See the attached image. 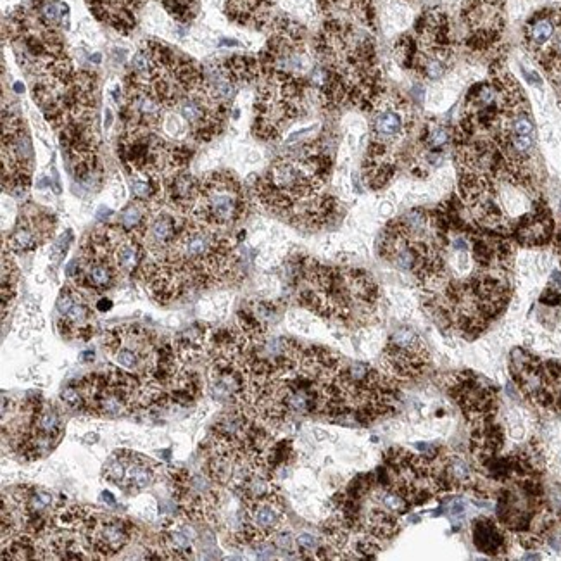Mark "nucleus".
I'll list each match as a JSON object with an SVG mask.
<instances>
[{"label":"nucleus","instance_id":"f257e3e1","mask_svg":"<svg viewBox=\"0 0 561 561\" xmlns=\"http://www.w3.org/2000/svg\"><path fill=\"white\" fill-rule=\"evenodd\" d=\"M332 154L323 138L302 142L276 157L254 181V197L270 215L301 230L329 227L341 215V204L327 192Z\"/></svg>","mask_w":561,"mask_h":561},{"label":"nucleus","instance_id":"f03ea898","mask_svg":"<svg viewBox=\"0 0 561 561\" xmlns=\"http://www.w3.org/2000/svg\"><path fill=\"white\" fill-rule=\"evenodd\" d=\"M237 271L239 256L230 233L192 218L161 254L145 259L137 278L154 301L171 304L192 290L232 282Z\"/></svg>","mask_w":561,"mask_h":561},{"label":"nucleus","instance_id":"7ed1b4c3","mask_svg":"<svg viewBox=\"0 0 561 561\" xmlns=\"http://www.w3.org/2000/svg\"><path fill=\"white\" fill-rule=\"evenodd\" d=\"M295 295L301 306L342 325L370 322L380 301L377 282L365 270L327 266L313 259L299 263Z\"/></svg>","mask_w":561,"mask_h":561},{"label":"nucleus","instance_id":"20e7f679","mask_svg":"<svg viewBox=\"0 0 561 561\" xmlns=\"http://www.w3.org/2000/svg\"><path fill=\"white\" fill-rule=\"evenodd\" d=\"M416 114L406 97L383 92L370 110V142L363 161V180L373 191L387 187L401 163L414 161Z\"/></svg>","mask_w":561,"mask_h":561},{"label":"nucleus","instance_id":"39448f33","mask_svg":"<svg viewBox=\"0 0 561 561\" xmlns=\"http://www.w3.org/2000/svg\"><path fill=\"white\" fill-rule=\"evenodd\" d=\"M311 101L319 102L311 76L261 69L252 133L263 142L280 140L292 123L306 116Z\"/></svg>","mask_w":561,"mask_h":561},{"label":"nucleus","instance_id":"423d86ee","mask_svg":"<svg viewBox=\"0 0 561 561\" xmlns=\"http://www.w3.org/2000/svg\"><path fill=\"white\" fill-rule=\"evenodd\" d=\"M104 351L118 368L159 383L166 389L175 378L176 351L142 325H118L104 334Z\"/></svg>","mask_w":561,"mask_h":561},{"label":"nucleus","instance_id":"0eeeda50","mask_svg":"<svg viewBox=\"0 0 561 561\" xmlns=\"http://www.w3.org/2000/svg\"><path fill=\"white\" fill-rule=\"evenodd\" d=\"M247 211V192L233 173L211 171L199 178V192L191 215L193 220L230 233L246 220Z\"/></svg>","mask_w":561,"mask_h":561},{"label":"nucleus","instance_id":"6e6552de","mask_svg":"<svg viewBox=\"0 0 561 561\" xmlns=\"http://www.w3.org/2000/svg\"><path fill=\"white\" fill-rule=\"evenodd\" d=\"M33 154L25 121L13 109L2 108V188L23 196L31 185Z\"/></svg>","mask_w":561,"mask_h":561},{"label":"nucleus","instance_id":"1a4fd4ad","mask_svg":"<svg viewBox=\"0 0 561 561\" xmlns=\"http://www.w3.org/2000/svg\"><path fill=\"white\" fill-rule=\"evenodd\" d=\"M73 531L81 537L96 558H108L125 549L133 539L135 527L121 516L78 506Z\"/></svg>","mask_w":561,"mask_h":561},{"label":"nucleus","instance_id":"9d476101","mask_svg":"<svg viewBox=\"0 0 561 561\" xmlns=\"http://www.w3.org/2000/svg\"><path fill=\"white\" fill-rule=\"evenodd\" d=\"M285 523V504L275 491L261 499L242 503V521L233 534V543L239 546H258L273 539Z\"/></svg>","mask_w":561,"mask_h":561},{"label":"nucleus","instance_id":"9b49d317","mask_svg":"<svg viewBox=\"0 0 561 561\" xmlns=\"http://www.w3.org/2000/svg\"><path fill=\"white\" fill-rule=\"evenodd\" d=\"M161 465L140 453L121 449L104 466V479L125 492L137 494L151 487L161 477Z\"/></svg>","mask_w":561,"mask_h":561},{"label":"nucleus","instance_id":"f8f14e48","mask_svg":"<svg viewBox=\"0 0 561 561\" xmlns=\"http://www.w3.org/2000/svg\"><path fill=\"white\" fill-rule=\"evenodd\" d=\"M383 370L394 380H409L424 373L429 353L420 337L409 329L394 332L389 344L383 349Z\"/></svg>","mask_w":561,"mask_h":561},{"label":"nucleus","instance_id":"ddd939ff","mask_svg":"<svg viewBox=\"0 0 561 561\" xmlns=\"http://www.w3.org/2000/svg\"><path fill=\"white\" fill-rule=\"evenodd\" d=\"M57 220L49 209L37 204H25L19 211L14 228L4 237V246L13 252H30L52 239Z\"/></svg>","mask_w":561,"mask_h":561},{"label":"nucleus","instance_id":"4468645a","mask_svg":"<svg viewBox=\"0 0 561 561\" xmlns=\"http://www.w3.org/2000/svg\"><path fill=\"white\" fill-rule=\"evenodd\" d=\"M57 329L66 341H86L94 335L96 318L85 290L66 285L57 298Z\"/></svg>","mask_w":561,"mask_h":561},{"label":"nucleus","instance_id":"2eb2a0df","mask_svg":"<svg viewBox=\"0 0 561 561\" xmlns=\"http://www.w3.org/2000/svg\"><path fill=\"white\" fill-rule=\"evenodd\" d=\"M463 19L468 30L472 49L485 50L492 47L503 30V4L501 0H466Z\"/></svg>","mask_w":561,"mask_h":561},{"label":"nucleus","instance_id":"dca6fc26","mask_svg":"<svg viewBox=\"0 0 561 561\" xmlns=\"http://www.w3.org/2000/svg\"><path fill=\"white\" fill-rule=\"evenodd\" d=\"M69 276L74 285L94 294L110 290L120 283V280H123L120 271L109 261L86 249H80V254L69 268Z\"/></svg>","mask_w":561,"mask_h":561},{"label":"nucleus","instance_id":"f3484780","mask_svg":"<svg viewBox=\"0 0 561 561\" xmlns=\"http://www.w3.org/2000/svg\"><path fill=\"white\" fill-rule=\"evenodd\" d=\"M183 216L185 215H181V212L171 208H169V211L161 208L154 209L147 228L144 232V237H142V242L147 249L149 256L161 254L175 240V237L178 235L181 227L187 221L183 220Z\"/></svg>","mask_w":561,"mask_h":561},{"label":"nucleus","instance_id":"a211bd4d","mask_svg":"<svg viewBox=\"0 0 561 561\" xmlns=\"http://www.w3.org/2000/svg\"><path fill=\"white\" fill-rule=\"evenodd\" d=\"M144 2L145 0H86L97 19L125 35L135 28L137 13Z\"/></svg>","mask_w":561,"mask_h":561},{"label":"nucleus","instance_id":"6ab92c4d","mask_svg":"<svg viewBox=\"0 0 561 561\" xmlns=\"http://www.w3.org/2000/svg\"><path fill=\"white\" fill-rule=\"evenodd\" d=\"M276 0H227V11L240 25L263 28L270 21V11Z\"/></svg>","mask_w":561,"mask_h":561},{"label":"nucleus","instance_id":"aec40b11","mask_svg":"<svg viewBox=\"0 0 561 561\" xmlns=\"http://www.w3.org/2000/svg\"><path fill=\"white\" fill-rule=\"evenodd\" d=\"M558 30V13H543L528 21L525 28V43L532 54L539 55L549 45V42L555 37Z\"/></svg>","mask_w":561,"mask_h":561},{"label":"nucleus","instance_id":"412c9836","mask_svg":"<svg viewBox=\"0 0 561 561\" xmlns=\"http://www.w3.org/2000/svg\"><path fill=\"white\" fill-rule=\"evenodd\" d=\"M473 543L480 552L497 556L506 551V536L491 518H479L473 523Z\"/></svg>","mask_w":561,"mask_h":561},{"label":"nucleus","instance_id":"4be33fe9","mask_svg":"<svg viewBox=\"0 0 561 561\" xmlns=\"http://www.w3.org/2000/svg\"><path fill=\"white\" fill-rule=\"evenodd\" d=\"M19 288V270L16 266L13 251L4 246L2 251V316H7V307L14 302Z\"/></svg>","mask_w":561,"mask_h":561},{"label":"nucleus","instance_id":"5701e85b","mask_svg":"<svg viewBox=\"0 0 561 561\" xmlns=\"http://www.w3.org/2000/svg\"><path fill=\"white\" fill-rule=\"evenodd\" d=\"M152 211L154 209L151 208V203L133 199V203L126 205L123 211H121L120 221H118V223H120L121 227H125L126 230L135 233L138 239H142L145 228H147L149 220H151Z\"/></svg>","mask_w":561,"mask_h":561},{"label":"nucleus","instance_id":"b1692460","mask_svg":"<svg viewBox=\"0 0 561 561\" xmlns=\"http://www.w3.org/2000/svg\"><path fill=\"white\" fill-rule=\"evenodd\" d=\"M444 472L451 487H468L470 484H473V472L463 456L458 454L446 456Z\"/></svg>","mask_w":561,"mask_h":561},{"label":"nucleus","instance_id":"393cba45","mask_svg":"<svg viewBox=\"0 0 561 561\" xmlns=\"http://www.w3.org/2000/svg\"><path fill=\"white\" fill-rule=\"evenodd\" d=\"M33 7L47 25L55 28L68 26L69 9L66 4L59 2V0H35Z\"/></svg>","mask_w":561,"mask_h":561},{"label":"nucleus","instance_id":"a878e982","mask_svg":"<svg viewBox=\"0 0 561 561\" xmlns=\"http://www.w3.org/2000/svg\"><path fill=\"white\" fill-rule=\"evenodd\" d=\"M161 2H163L164 9L180 23L192 21L199 13L197 0H161Z\"/></svg>","mask_w":561,"mask_h":561},{"label":"nucleus","instance_id":"bb28decb","mask_svg":"<svg viewBox=\"0 0 561 561\" xmlns=\"http://www.w3.org/2000/svg\"><path fill=\"white\" fill-rule=\"evenodd\" d=\"M298 546L302 552H319V544L318 539L313 537L311 534H301L298 537Z\"/></svg>","mask_w":561,"mask_h":561},{"label":"nucleus","instance_id":"cd10ccee","mask_svg":"<svg viewBox=\"0 0 561 561\" xmlns=\"http://www.w3.org/2000/svg\"><path fill=\"white\" fill-rule=\"evenodd\" d=\"M273 544L278 549L288 551V549H292V544H294V540H292L290 534H287V532L280 531V532H276V534L273 536Z\"/></svg>","mask_w":561,"mask_h":561}]
</instances>
